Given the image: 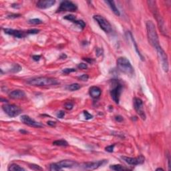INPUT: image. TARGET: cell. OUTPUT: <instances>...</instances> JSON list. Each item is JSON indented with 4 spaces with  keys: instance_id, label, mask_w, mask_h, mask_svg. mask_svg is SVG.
<instances>
[{
    "instance_id": "1",
    "label": "cell",
    "mask_w": 171,
    "mask_h": 171,
    "mask_svg": "<svg viewBox=\"0 0 171 171\" xmlns=\"http://www.w3.org/2000/svg\"><path fill=\"white\" fill-rule=\"evenodd\" d=\"M146 31L148 40L150 45L154 48L155 49L159 47L160 42H159L158 36L156 32L154 24L152 21H148L146 22Z\"/></svg>"
},
{
    "instance_id": "2",
    "label": "cell",
    "mask_w": 171,
    "mask_h": 171,
    "mask_svg": "<svg viewBox=\"0 0 171 171\" xmlns=\"http://www.w3.org/2000/svg\"><path fill=\"white\" fill-rule=\"evenodd\" d=\"M28 84L34 86H48L59 84V82L54 78L38 77L34 78L27 81Z\"/></svg>"
},
{
    "instance_id": "3",
    "label": "cell",
    "mask_w": 171,
    "mask_h": 171,
    "mask_svg": "<svg viewBox=\"0 0 171 171\" xmlns=\"http://www.w3.org/2000/svg\"><path fill=\"white\" fill-rule=\"evenodd\" d=\"M117 67L118 70L122 73L126 74L128 75H132L134 73V68L132 66L127 58L124 57L119 58L117 61Z\"/></svg>"
},
{
    "instance_id": "4",
    "label": "cell",
    "mask_w": 171,
    "mask_h": 171,
    "mask_svg": "<svg viewBox=\"0 0 171 171\" xmlns=\"http://www.w3.org/2000/svg\"><path fill=\"white\" fill-rule=\"evenodd\" d=\"M147 3L148 4V6L150 9L151 12H152L153 15H154V18L156 20L159 28L162 31V34L165 33V34H166V32H165L164 30V22L162 18L161 17V16L159 14L158 10V8H157L156 4V2H154V1H148Z\"/></svg>"
},
{
    "instance_id": "5",
    "label": "cell",
    "mask_w": 171,
    "mask_h": 171,
    "mask_svg": "<svg viewBox=\"0 0 171 171\" xmlns=\"http://www.w3.org/2000/svg\"><path fill=\"white\" fill-rule=\"evenodd\" d=\"M122 90V84L117 80H113L112 84V88L110 90V96L116 104L119 103Z\"/></svg>"
},
{
    "instance_id": "6",
    "label": "cell",
    "mask_w": 171,
    "mask_h": 171,
    "mask_svg": "<svg viewBox=\"0 0 171 171\" xmlns=\"http://www.w3.org/2000/svg\"><path fill=\"white\" fill-rule=\"evenodd\" d=\"M156 50L157 52V55L158 57V59L160 62L161 66L163 70L165 72H168L169 69V65H168V56L166 54L164 50L160 46L159 47L156 48Z\"/></svg>"
},
{
    "instance_id": "7",
    "label": "cell",
    "mask_w": 171,
    "mask_h": 171,
    "mask_svg": "<svg viewBox=\"0 0 171 171\" xmlns=\"http://www.w3.org/2000/svg\"><path fill=\"white\" fill-rule=\"evenodd\" d=\"M93 18L96 22L98 23L100 28L106 33H110L112 32V26L110 22L102 16L100 15H95Z\"/></svg>"
},
{
    "instance_id": "8",
    "label": "cell",
    "mask_w": 171,
    "mask_h": 171,
    "mask_svg": "<svg viewBox=\"0 0 171 171\" xmlns=\"http://www.w3.org/2000/svg\"><path fill=\"white\" fill-rule=\"evenodd\" d=\"M3 110L11 118L16 117L22 113V109L14 104H5L2 106Z\"/></svg>"
},
{
    "instance_id": "9",
    "label": "cell",
    "mask_w": 171,
    "mask_h": 171,
    "mask_svg": "<svg viewBox=\"0 0 171 171\" xmlns=\"http://www.w3.org/2000/svg\"><path fill=\"white\" fill-rule=\"evenodd\" d=\"M78 10L77 6L70 1H64L60 5L59 8L58 9V12H74Z\"/></svg>"
},
{
    "instance_id": "10",
    "label": "cell",
    "mask_w": 171,
    "mask_h": 171,
    "mask_svg": "<svg viewBox=\"0 0 171 171\" xmlns=\"http://www.w3.org/2000/svg\"><path fill=\"white\" fill-rule=\"evenodd\" d=\"M133 104H134V108L136 112H137V114H138L142 120H146V114L143 110L142 100L140 98H135L133 100Z\"/></svg>"
},
{
    "instance_id": "11",
    "label": "cell",
    "mask_w": 171,
    "mask_h": 171,
    "mask_svg": "<svg viewBox=\"0 0 171 171\" xmlns=\"http://www.w3.org/2000/svg\"><path fill=\"white\" fill-rule=\"evenodd\" d=\"M121 158L127 164L130 165H133V166L142 164L145 161V158L142 155L138 157H136V158H132V157L128 156H122Z\"/></svg>"
},
{
    "instance_id": "12",
    "label": "cell",
    "mask_w": 171,
    "mask_h": 171,
    "mask_svg": "<svg viewBox=\"0 0 171 171\" xmlns=\"http://www.w3.org/2000/svg\"><path fill=\"white\" fill-rule=\"evenodd\" d=\"M108 163L107 160H99L97 162H88L84 163L82 164V167L84 169H88V170H95L98 168L99 167L104 166Z\"/></svg>"
},
{
    "instance_id": "13",
    "label": "cell",
    "mask_w": 171,
    "mask_h": 171,
    "mask_svg": "<svg viewBox=\"0 0 171 171\" xmlns=\"http://www.w3.org/2000/svg\"><path fill=\"white\" fill-rule=\"evenodd\" d=\"M20 120L24 124H26L28 126H32V127L41 128V127L43 126V124L36 121V120L32 119V118L30 117L29 116H28V115H22V116H21Z\"/></svg>"
},
{
    "instance_id": "14",
    "label": "cell",
    "mask_w": 171,
    "mask_h": 171,
    "mask_svg": "<svg viewBox=\"0 0 171 171\" xmlns=\"http://www.w3.org/2000/svg\"><path fill=\"white\" fill-rule=\"evenodd\" d=\"M60 170H62L64 168H74L78 165V163L76 162V161L70 160H64L60 161L56 163Z\"/></svg>"
},
{
    "instance_id": "15",
    "label": "cell",
    "mask_w": 171,
    "mask_h": 171,
    "mask_svg": "<svg viewBox=\"0 0 171 171\" xmlns=\"http://www.w3.org/2000/svg\"><path fill=\"white\" fill-rule=\"evenodd\" d=\"M4 31L5 34L11 35V36H13L18 38H24L26 36V34H28L27 32H24L23 31L17 30H14V29L10 28L4 29Z\"/></svg>"
},
{
    "instance_id": "16",
    "label": "cell",
    "mask_w": 171,
    "mask_h": 171,
    "mask_svg": "<svg viewBox=\"0 0 171 171\" xmlns=\"http://www.w3.org/2000/svg\"><path fill=\"white\" fill-rule=\"evenodd\" d=\"M56 1L54 0H41L38 2L36 4L37 7L40 9H48L53 6L55 4Z\"/></svg>"
},
{
    "instance_id": "17",
    "label": "cell",
    "mask_w": 171,
    "mask_h": 171,
    "mask_svg": "<svg viewBox=\"0 0 171 171\" xmlns=\"http://www.w3.org/2000/svg\"><path fill=\"white\" fill-rule=\"evenodd\" d=\"M10 98L14 100H19V99H23L26 97V94L23 90H13L9 94Z\"/></svg>"
},
{
    "instance_id": "18",
    "label": "cell",
    "mask_w": 171,
    "mask_h": 171,
    "mask_svg": "<svg viewBox=\"0 0 171 171\" xmlns=\"http://www.w3.org/2000/svg\"><path fill=\"white\" fill-rule=\"evenodd\" d=\"M102 93V91L100 88L97 86H92L89 89V94L90 96L94 99H97L100 96Z\"/></svg>"
},
{
    "instance_id": "19",
    "label": "cell",
    "mask_w": 171,
    "mask_h": 171,
    "mask_svg": "<svg viewBox=\"0 0 171 171\" xmlns=\"http://www.w3.org/2000/svg\"><path fill=\"white\" fill-rule=\"evenodd\" d=\"M105 2L109 6V7L111 9V10L113 12L114 14L117 16H119L120 15V13L119 12V10H118V8H116V6L115 5V3H114V1H106Z\"/></svg>"
},
{
    "instance_id": "20",
    "label": "cell",
    "mask_w": 171,
    "mask_h": 171,
    "mask_svg": "<svg viewBox=\"0 0 171 171\" xmlns=\"http://www.w3.org/2000/svg\"><path fill=\"white\" fill-rule=\"evenodd\" d=\"M8 170L11 171H22L25 170V168L23 167L20 166V165L17 164H12L9 166Z\"/></svg>"
},
{
    "instance_id": "21",
    "label": "cell",
    "mask_w": 171,
    "mask_h": 171,
    "mask_svg": "<svg viewBox=\"0 0 171 171\" xmlns=\"http://www.w3.org/2000/svg\"><path fill=\"white\" fill-rule=\"evenodd\" d=\"M130 36L131 40H132V41L133 44H134V48H135V50H136V52H137V53H138V55L139 56V57L140 58L141 60H142V61H144V57H143V56L142 55V54H140V52L139 51L138 48V46H137L136 43V42H135L134 39V38H133L132 35V34H131V33H130Z\"/></svg>"
},
{
    "instance_id": "22",
    "label": "cell",
    "mask_w": 171,
    "mask_h": 171,
    "mask_svg": "<svg viewBox=\"0 0 171 171\" xmlns=\"http://www.w3.org/2000/svg\"><path fill=\"white\" fill-rule=\"evenodd\" d=\"M53 145L58 146H68V142L65 140H57L53 142Z\"/></svg>"
},
{
    "instance_id": "23",
    "label": "cell",
    "mask_w": 171,
    "mask_h": 171,
    "mask_svg": "<svg viewBox=\"0 0 171 171\" xmlns=\"http://www.w3.org/2000/svg\"><path fill=\"white\" fill-rule=\"evenodd\" d=\"M110 168L113 170L116 171H120V170H127L126 168H125L124 166H122L120 164H114L111 165L110 166Z\"/></svg>"
},
{
    "instance_id": "24",
    "label": "cell",
    "mask_w": 171,
    "mask_h": 171,
    "mask_svg": "<svg viewBox=\"0 0 171 171\" xmlns=\"http://www.w3.org/2000/svg\"><path fill=\"white\" fill-rule=\"evenodd\" d=\"M80 88H81V86L79 84L74 83L68 86V89L69 90H70V91H76V90H79Z\"/></svg>"
},
{
    "instance_id": "25",
    "label": "cell",
    "mask_w": 171,
    "mask_h": 171,
    "mask_svg": "<svg viewBox=\"0 0 171 171\" xmlns=\"http://www.w3.org/2000/svg\"><path fill=\"white\" fill-rule=\"evenodd\" d=\"M22 70V66L18 64H14V65L13 66V68L11 70V72H14V73H18L19 72H20Z\"/></svg>"
},
{
    "instance_id": "26",
    "label": "cell",
    "mask_w": 171,
    "mask_h": 171,
    "mask_svg": "<svg viewBox=\"0 0 171 171\" xmlns=\"http://www.w3.org/2000/svg\"><path fill=\"white\" fill-rule=\"evenodd\" d=\"M28 23L30 24H32V25H38V24H42L43 22L40 19L36 18V19H32V20H30L28 21Z\"/></svg>"
},
{
    "instance_id": "27",
    "label": "cell",
    "mask_w": 171,
    "mask_h": 171,
    "mask_svg": "<svg viewBox=\"0 0 171 171\" xmlns=\"http://www.w3.org/2000/svg\"><path fill=\"white\" fill-rule=\"evenodd\" d=\"M64 19H65L66 20L70 21V22H72L73 23L76 20V16L72 14H69L67 15V16H64Z\"/></svg>"
},
{
    "instance_id": "28",
    "label": "cell",
    "mask_w": 171,
    "mask_h": 171,
    "mask_svg": "<svg viewBox=\"0 0 171 171\" xmlns=\"http://www.w3.org/2000/svg\"><path fill=\"white\" fill-rule=\"evenodd\" d=\"M29 167L32 170H43L42 168L39 165L34 164H29Z\"/></svg>"
},
{
    "instance_id": "29",
    "label": "cell",
    "mask_w": 171,
    "mask_h": 171,
    "mask_svg": "<svg viewBox=\"0 0 171 171\" xmlns=\"http://www.w3.org/2000/svg\"><path fill=\"white\" fill-rule=\"evenodd\" d=\"M74 23L76 24H77L78 26L80 27V28H82V29H84L86 26L85 22H84L83 20H76Z\"/></svg>"
},
{
    "instance_id": "30",
    "label": "cell",
    "mask_w": 171,
    "mask_h": 171,
    "mask_svg": "<svg viewBox=\"0 0 171 171\" xmlns=\"http://www.w3.org/2000/svg\"><path fill=\"white\" fill-rule=\"evenodd\" d=\"M40 32V30L38 29H31V30L27 31L26 32L28 34H37Z\"/></svg>"
},
{
    "instance_id": "31",
    "label": "cell",
    "mask_w": 171,
    "mask_h": 171,
    "mask_svg": "<svg viewBox=\"0 0 171 171\" xmlns=\"http://www.w3.org/2000/svg\"><path fill=\"white\" fill-rule=\"evenodd\" d=\"M62 73L65 74H68L72 72H76V69L74 68H65V69L62 70Z\"/></svg>"
},
{
    "instance_id": "32",
    "label": "cell",
    "mask_w": 171,
    "mask_h": 171,
    "mask_svg": "<svg viewBox=\"0 0 171 171\" xmlns=\"http://www.w3.org/2000/svg\"><path fill=\"white\" fill-rule=\"evenodd\" d=\"M84 114L85 118L86 120H90V119H92L93 118V116L92 114H90L88 111H84Z\"/></svg>"
},
{
    "instance_id": "33",
    "label": "cell",
    "mask_w": 171,
    "mask_h": 171,
    "mask_svg": "<svg viewBox=\"0 0 171 171\" xmlns=\"http://www.w3.org/2000/svg\"><path fill=\"white\" fill-rule=\"evenodd\" d=\"M64 107H65L66 109H67V110H70L73 108L74 104H72V102H68V103L65 104Z\"/></svg>"
},
{
    "instance_id": "34",
    "label": "cell",
    "mask_w": 171,
    "mask_h": 171,
    "mask_svg": "<svg viewBox=\"0 0 171 171\" xmlns=\"http://www.w3.org/2000/svg\"><path fill=\"white\" fill-rule=\"evenodd\" d=\"M114 146H115V144L110 145V146H108L107 147H106V148H105V150H106L107 152H112L114 151Z\"/></svg>"
},
{
    "instance_id": "35",
    "label": "cell",
    "mask_w": 171,
    "mask_h": 171,
    "mask_svg": "<svg viewBox=\"0 0 171 171\" xmlns=\"http://www.w3.org/2000/svg\"><path fill=\"white\" fill-rule=\"evenodd\" d=\"M78 68H80V69L86 70V69H87V68H88V65H87L86 64L81 63V64H78Z\"/></svg>"
},
{
    "instance_id": "36",
    "label": "cell",
    "mask_w": 171,
    "mask_h": 171,
    "mask_svg": "<svg viewBox=\"0 0 171 171\" xmlns=\"http://www.w3.org/2000/svg\"><path fill=\"white\" fill-rule=\"evenodd\" d=\"M88 78H89V76L88 74H83L79 77V79L82 80V81H87Z\"/></svg>"
},
{
    "instance_id": "37",
    "label": "cell",
    "mask_w": 171,
    "mask_h": 171,
    "mask_svg": "<svg viewBox=\"0 0 171 171\" xmlns=\"http://www.w3.org/2000/svg\"><path fill=\"white\" fill-rule=\"evenodd\" d=\"M64 115H65V112L62 111V110H60V111L58 112L57 117L59 118H62L64 116Z\"/></svg>"
},
{
    "instance_id": "38",
    "label": "cell",
    "mask_w": 171,
    "mask_h": 171,
    "mask_svg": "<svg viewBox=\"0 0 171 171\" xmlns=\"http://www.w3.org/2000/svg\"><path fill=\"white\" fill-rule=\"evenodd\" d=\"M21 16L20 14H12L8 16V18L10 19H15V18H20Z\"/></svg>"
},
{
    "instance_id": "39",
    "label": "cell",
    "mask_w": 171,
    "mask_h": 171,
    "mask_svg": "<svg viewBox=\"0 0 171 171\" xmlns=\"http://www.w3.org/2000/svg\"><path fill=\"white\" fill-rule=\"evenodd\" d=\"M102 53H103V50H102V49H101V48H97V50H96V55H97V56H101L102 54Z\"/></svg>"
},
{
    "instance_id": "40",
    "label": "cell",
    "mask_w": 171,
    "mask_h": 171,
    "mask_svg": "<svg viewBox=\"0 0 171 171\" xmlns=\"http://www.w3.org/2000/svg\"><path fill=\"white\" fill-rule=\"evenodd\" d=\"M47 124L48 125H49V126H52V127H54V126H56V122L50 120V121H48Z\"/></svg>"
},
{
    "instance_id": "41",
    "label": "cell",
    "mask_w": 171,
    "mask_h": 171,
    "mask_svg": "<svg viewBox=\"0 0 171 171\" xmlns=\"http://www.w3.org/2000/svg\"><path fill=\"white\" fill-rule=\"evenodd\" d=\"M115 120L117 121V122H121L123 120V117L121 116H120V115H118V116H115Z\"/></svg>"
},
{
    "instance_id": "42",
    "label": "cell",
    "mask_w": 171,
    "mask_h": 171,
    "mask_svg": "<svg viewBox=\"0 0 171 171\" xmlns=\"http://www.w3.org/2000/svg\"><path fill=\"white\" fill-rule=\"evenodd\" d=\"M40 59H41V56H40V55H38V56L36 55L33 56V60H34V61L38 62V61H39Z\"/></svg>"
},
{
    "instance_id": "43",
    "label": "cell",
    "mask_w": 171,
    "mask_h": 171,
    "mask_svg": "<svg viewBox=\"0 0 171 171\" xmlns=\"http://www.w3.org/2000/svg\"><path fill=\"white\" fill-rule=\"evenodd\" d=\"M84 60L86 62H88V63L90 64H92L94 62V60L93 59H91V58H84Z\"/></svg>"
},
{
    "instance_id": "44",
    "label": "cell",
    "mask_w": 171,
    "mask_h": 171,
    "mask_svg": "<svg viewBox=\"0 0 171 171\" xmlns=\"http://www.w3.org/2000/svg\"><path fill=\"white\" fill-rule=\"evenodd\" d=\"M20 132L22 133V134H27V133H28V132H27V131L23 130H20Z\"/></svg>"
},
{
    "instance_id": "45",
    "label": "cell",
    "mask_w": 171,
    "mask_h": 171,
    "mask_svg": "<svg viewBox=\"0 0 171 171\" xmlns=\"http://www.w3.org/2000/svg\"><path fill=\"white\" fill-rule=\"evenodd\" d=\"M66 57H67V56L66 55V54H62V55L61 56V57H60V58H66Z\"/></svg>"
},
{
    "instance_id": "46",
    "label": "cell",
    "mask_w": 171,
    "mask_h": 171,
    "mask_svg": "<svg viewBox=\"0 0 171 171\" xmlns=\"http://www.w3.org/2000/svg\"><path fill=\"white\" fill-rule=\"evenodd\" d=\"M156 170H162V171H164V169L161 168H158L156 169Z\"/></svg>"
},
{
    "instance_id": "47",
    "label": "cell",
    "mask_w": 171,
    "mask_h": 171,
    "mask_svg": "<svg viewBox=\"0 0 171 171\" xmlns=\"http://www.w3.org/2000/svg\"><path fill=\"white\" fill-rule=\"evenodd\" d=\"M1 100H2V101H3V100H3L2 98V99H1ZM4 101H5V102H8V100H5Z\"/></svg>"
}]
</instances>
